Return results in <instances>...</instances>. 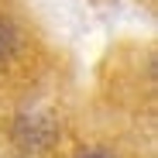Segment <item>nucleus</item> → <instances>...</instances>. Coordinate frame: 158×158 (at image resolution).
Instances as JSON below:
<instances>
[{
  "mask_svg": "<svg viewBox=\"0 0 158 158\" xmlns=\"http://www.w3.org/2000/svg\"><path fill=\"white\" fill-rule=\"evenodd\" d=\"M79 158H110L107 151H86V155H79Z\"/></svg>",
  "mask_w": 158,
  "mask_h": 158,
  "instance_id": "obj_1",
  "label": "nucleus"
}]
</instances>
